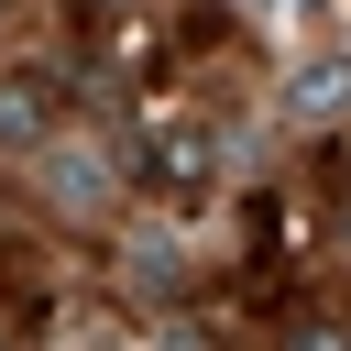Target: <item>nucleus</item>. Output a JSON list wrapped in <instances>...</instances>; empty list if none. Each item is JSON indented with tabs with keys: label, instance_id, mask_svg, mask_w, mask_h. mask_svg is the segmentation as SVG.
Segmentation results:
<instances>
[{
	"label": "nucleus",
	"instance_id": "obj_1",
	"mask_svg": "<svg viewBox=\"0 0 351 351\" xmlns=\"http://www.w3.org/2000/svg\"><path fill=\"white\" fill-rule=\"evenodd\" d=\"M0 351H11V340H0Z\"/></svg>",
	"mask_w": 351,
	"mask_h": 351
}]
</instances>
